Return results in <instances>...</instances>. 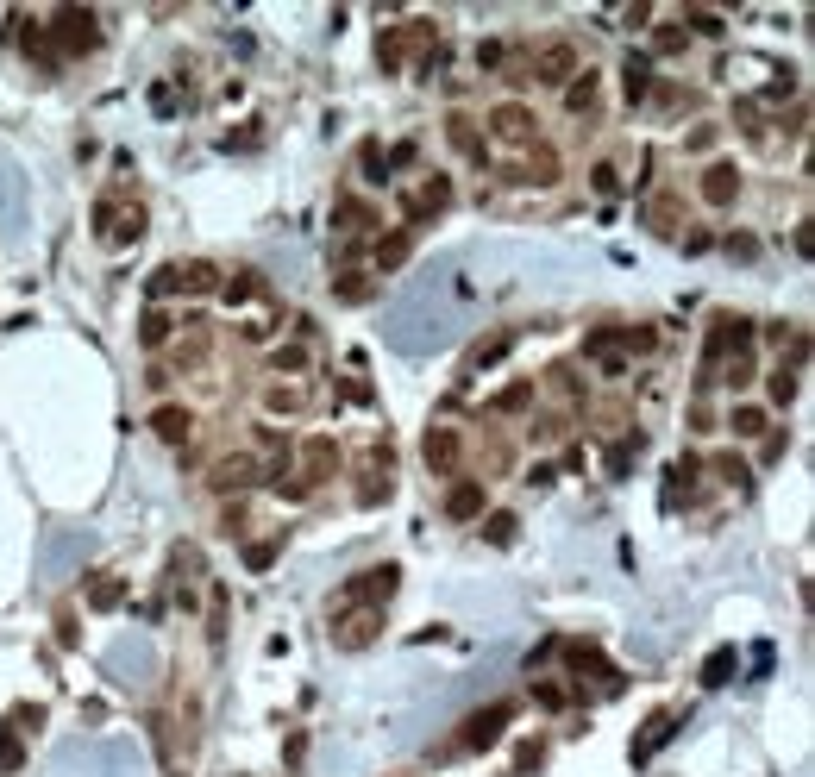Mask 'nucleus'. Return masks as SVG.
Segmentation results:
<instances>
[{
	"label": "nucleus",
	"instance_id": "53",
	"mask_svg": "<svg viewBox=\"0 0 815 777\" xmlns=\"http://www.w3.org/2000/svg\"><path fill=\"white\" fill-rule=\"evenodd\" d=\"M596 188H602V195H615V188H621V176H615V163H596Z\"/></svg>",
	"mask_w": 815,
	"mask_h": 777
},
{
	"label": "nucleus",
	"instance_id": "35",
	"mask_svg": "<svg viewBox=\"0 0 815 777\" xmlns=\"http://www.w3.org/2000/svg\"><path fill=\"white\" fill-rule=\"evenodd\" d=\"M515 527H521V521H515L508 508H502V514H489V521H483V546H508V539H515Z\"/></svg>",
	"mask_w": 815,
	"mask_h": 777
},
{
	"label": "nucleus",
	"instance_id": "11",
	"mask_svg": "<svg viewBox=\"0 0 815 777\" xmlns=\"http://www.w3.org/2000/svg\"><path fill=\"white\" fill-rule=\"evenodd\" d=\"M515 182H540V188H552L558 176H565V157H558V145H546V138H533V151L508 170Z\"/></svg>",
	"mask_w": 815,
	"mask_h": 777
},
{
	"label": "nucleus",
	"instance_id": "38",
	"mask_svg": "<svg viewBox=\"0 0 815 777\" xmlns=\"http://www.w3.org/2000/svg\"><path fill=\"white\" fill-rule=\"evenodd\" d=\"M301 364H308V345H276V351H270V370H276V376H295Z\"/></svg>",
	"mask_w": 815,
	"mask_h": 777
},
{
	"label": "nucleus",
	"instance_id": "51",
	"mask_svg": "<svg viewBox=\"0 0 815 777\" xmlns=\"http://www.w3.org/2000/svg\"><path fill=\"white\" fill-rule=\"evenodd\" d=\"M170 295H176V264L151 276V301H170Z\"/></svg>",
	"mask_w": 815,
	"mask_h": 777
},
{
	"label": "nucleus",
	"instance_id": "19",
	"mask_svg": "<svg viewBox=\"0 0 815 777\" xmlns=\"http://www.w3.org/2000/svg\"><path fill=\"white\" fill-rule=\"evenodd\" d=\"M427 38V26H402V32H383L377 38V63L389 69V76H395V69H402V57H408V44H421Z\"/></svg>",
	"mask_w": 815,
	"mask_h": 777
},
{
	"label": "nucleus",
	"instance_id": "41",
	"mask_svg": "<svg viewBox=\"0 0 815 777\" xmlns=\"http://www.w3.org/2000/svg\"><path fill=\"white\" fill-rule=\"evenodd\" d=\"M721 251H728L734 264H753V257H759V239H753V232H728V239H721Z\"/></svg>",
	"mask_w": 815,
	"mask_h": 777
},
{
	"label": "nucleus",
	"instance_id": "9",
	"mask_svg": "<svg viewBox=\"0 0 815 777\" xmlns=\"http://www.w3.org/2000/svg\"><path fill=\"white\" fill-rule=\"evenodd\" d=\"M421 464L433 470V477H458V464H464V439L452 427H427L421 439Z\"/></svg>",
	"mask_w": 815,
	"mask_h": 777
},
{
	"label": "nucleus",
	"instance_id": "39",
	"mask_svg": "<svg viewBox=\"0 0 815 777\" xmlns=\"http://www.w3.org/2000/svg\"><path fill=\"white\" fill-rule=\"evenodd\" d=\"M19 765H26V746H19V734H13V727H0V777H7V771H19Z\"/></svg>",
	"mask_w": 815,
	"mask_h": 777
},
{
	"label": "nucleus",
	"instance_id": "6",
	"mask_svg": "<svg viewBox=\"0 0 815 777\" xmlns=\"http://www.w3.org/2000/svg\"><path fill=\"white\" fill-rule=\"evenodd\" d=\"M270 470H264V458L258 452H226L214 470H207V483L220 489V496H239V489H251V483H264Z\"/></svg>",
	"mask_w": 815,
	"mask_h": 777
},
{
	"label": "nucleus",
	"instance_id": "13",
	"mask_svg": "<svg viewBox=\"0 0 815 777\" xmlns=\"http://www.w3.org/2000/svg\"><path fill=\"white\" fill-rule=\"evenodd\" d=\"M703 201H709V207L740 201V163H728V157L709 163V170H703Z\"/></svg>",
	"mask_w": 815,
	"mask_h": 777
},
{
	"label": "nucleus",
	"instance_id": "22",
	"mask_svg": "<svg viewBox=\"0 0 815 777\" xmlns=\"http://www.w3.org/2000/svg\"><path fill=\"white\" fill-rule=\"evenodd\" d=\"M214 358V345H207V326H189V333H176V364L182 370H201Z\"/></svg>",
	"mask_w": 815,
	"mask_h": 777
},
{
	"label": "nucleus",
	"instance_id": "27",
	"mask_svg": "<svg viewBox=\"0 0 815 777\" xmlns=\"http://www.w3.org/2000/svg\"><path fill=\"white\" fill-rule=\"evenodd\" d=\"M671 727H678V709H659V715H652V721L640 727V740H634V759H652V752H659V740L671 734Z\"/></svg>",
	"mask_w": 815,
	"mask_h": 777
},
{
	"label": "nucleus",
	"instance_id": "44",
	"mask_svg": "<svg viewBox=\"0 0 815 777\" xmlns=\"http://www.w3.org/2000/svg\"><path fill=\"white\" fill-rule=\"evenodd\" d=\"M728 677H734V646H728V652H715L709 665H703V684H709V690H715V684H728Z\"/></svg>",
	"mask_w": 815,
	"mask_h": 777
},
{
	"label": "nucleus",
	"instance_id": "1",
	"mask_svg": "<svg viewBox=\"0 0 815 777\" xmlns=\"http://www.w3.org/2000/svg\"><path fill=\"white\" fill-rule=\"evenodd\" d=\"M395 583H402L395 564H370V571H358V577L339 583L333 608H389V590H395Z\"/></svg>",
	"mask_w": 815,
	"mask_h": 777
},
{
	"label": "nucleus",
	"instance_id": "31",
	"mask_svg": "<svg viewBox=\"0 0 815 777\" xmlns=\"http://www.w3.org/2000/svg\"><path fill=\"white\" fill-rule=\"evenodd\" d=\"M138 232H145V207L126 201V207H120V220H113V239H107V245H132Z\"/></svg>",
	"mask_w": 815,
	"mask_h": 777
},
{
	"label": "nucleus",
	"instance_id": "2",
	"mask_svg": "<svg viewBox=\"0 0 815 777\" xmlns=\"http://www.w3.org/2000/svg\"><path fill=\"white\" fill-rule=\"evenodd\" d=\"M51 32H57V44H63V57L101 51V19L82 13V7H57V13H51Z\"/></svg>",
	"mask_w": 815,
	"mask_h": 777
},
{
	"label": "nucleus",
	"instance_id": "50",
	"mask_svg": "<svg viewBox=\"0 0 815 777\" xmlns=\"http://www.w3.org/2000/svg\"><path fill=\"white\" fill-rule=\"evenodd\" d=\"M358 170H364L370 182H383V176H389V163H383V151H377V145H364V151H358Z\"/></svg>",
	"mask_w": 815,
	"mask_h": 777
},
{
	"label": "nucleus",
	"instance_id": "25",
	"mask_svg": "<svg viewBox=\"0 0 815 777\" xmlns=\"http://www.w3.org/2000/svg\"><path fill=\"white\" fill-rule=\"evenodd\" d=\"M709 470H715V477H721V483L734 489V496H753V470L740 464L734 452H715V458H709Z\"/></svg>",
	"mask_w": 815,
	"mask_h": 777
},
{
	"label": "nucleus",
	"instance_id": "46",
	"mask_svg": "<svg viewBox=\"0 0 815 777\" xmlns=\"http://www.w3.org/2000/svg\"><path fill=\"white\" fill-rule=\"evenodd\" d=\"M508 63V38H483L477 44V69H502Z\"/></svg>",
	"mask_w": 815,
	"mask_h": 777
},
{
	"label": "nucleus",
	"instance_id": "33",
	"mask_svg": "<svg viewBox=\"0 0 815 777\" xmlns=\"http://www.w3.org/2000/svg\"><path fill=\"white\" fill-rule=\"evenodd\" d=\"M734 126L753 138V145H765V113L753 107V101H734Z\"/></svg>",
	"mask_w": 815,
	"mask_h": 777
},
{
	"label": "nucleus",
	"instance_id": "15",
	"mask_svg": "<svg viewBox=\"0 0 815 777\" xmlns=\"http://www.w3.org/2000/svg\"><path fill=\"white\" fill-rule=\"evenodd\" d=\"M176 289L182 295H220V264H207V257H189V264H176Z\"/></svg>",
	"mask_w": 815,
	"mask_h": 777
},
{
	"label": "nucleus",
	"instance_id": "4",
	"mask_svg": "<svg viewBox=\"0 0 815 777\" xmlns=\"http://www.w3.org/2000/svg\"><path fill=\"white\" fill-rule=\"evenodd\" d=\"M326 627L345 652H364L383 633V608H326Z\"/></svg>",
	"mask_w": 815,
	"mask_h": 777
},
{
	"label": "nucleus",
	"instance_id": "47",
	"mask_svg": "<svg viewBox=\"0 0 815 777\" xmlns=\"http://www.w3.org/2000/svg\"><path fill=\"white\" fill-rule=\"evenodd\" d=\"M245 564H251V571H270V564H276V539H251V546H245Z\"/></svg>",
	"mask_w": 815,
	"mask_h": 777
},
{
	"label": "nucleus",
	"instance_id": "23",
	"mask_svg": "<svg viewBox=\"0 0 815 777\" xmlns=\"http://www.w3.org/2000/svg\"><path fill=\"white\" fill-rule=\"evenodd\" d=\"M446 138H452V145L471 157V163H483V132H477L471 113H452V120H446Z\"/></svg>",
	"mask_w": 815,
	"mask_h": 777
},
{
	"label": "nucleus",
	"instance_id": "26",
	"mask_svg": "<svg viewBox=\"0 0 815 777\" xmlns=\"http://www.w3.org/2000/svg\"><path fill=\"white\" fill-rule=\"evenodd\" d=\"M333 295L345 301V308H364V301L377 295V282H370L364 270H339V276H333Z\"/></svg>",
	"mask_w": 815,
	"mask_h": 777
},
{
	"label": "nucleus",
	"instance_id": "24",
	"mask_svg": "<svg viewBox=\"0 0 815 777\" xmlns=\"http://www.w3.org/2000/svg\"><path fill=\"white\" fill-rule=\"evenodd\" d=\"M640 452H646V433H621V439H609V477H627V470L640 464Z\"/></svg>",
	"mask_w": 815,
	"mask_h": 777
},
{
	"label": "nucleus",
	"instance_id": "43",
	"mask_svg": "<svg viewBox=\"0 0 815 777\" xmlns=\"http://www.w3.org/2000/svg\"><path fill=\"white\" fill-rule=\"evenodd\" d=\"M684 32H709V38H721V13H709V7H684Z\"/></svg>",
	"mask_w": 815,
	"mask_h": 777
},
{
	"label": "nucleus",
	"instance_id": "3",
	"mask_svg": "<svg viewBox=\"0 0 815 777\" xmlns=\"http://www.w3.org/2000/svg\"><path fill=\"white\" fill-rule=\"evenodd\" d=\"M515 721V696H502V702H489V709H477L471 721L452 734V752H477V746H496V734Z\"/></svg>",
	"mask_w": 815,
	"mask_h": 777
},
{
	"label": "nucleus",
	"instance_id": "52",
	"mask_svg": "<svg viewBox=\"0 0 815 777\" xmlns=\"http://www.w3.org/2000/svg\"><path fill=\"white\" fill-rule=\"evenodd\" d=\"M414 157H421V145H414V138H408V145H395V151H389L383 163H389V170H408V163H414Z\"/></svg>",
	"mask_w": 815,
	"mask_h": 777
},
{
	"label": "nucleus",
	"instance_id": "54",
	"mask_svg": "<svg viewBox=\"0 0 815 777\" xmlns=\"http://www.w3.org/2000/svg\"><path fill=\"white\" fill-rule=\"evenodd\" d=\"M690 427H696V433H709V427H715V408H709V402H696V408H690Z\"/></svg>",
	"mask_w": 815,
	"mask_h": 777
},
{
	"label": "nucleus",
	"instance_id": "42",
	"mask_svg": "<svg viewBox=\"0 0 815 777\" xmlns=\"http://www.w3.org/2000/svg\"><path fill=\"white\" fill-rule=\"evenodd\" d=\"M684 44H690V32H684V26H659V32H652V51H659V57H678Z\"/></svg>",
	"mask_w": 815,
	"mask_h": 777
},
{
	"label": "nucleus",
	"instance_id": "18",
	"mask_svg": "<svg viewBox=\"0 0 815 777\" xmlns=\"http://www.w3.org/2000/svg\"><path fill=\"white\" fill-rule=\"evenodd\" d=\"M151 433L182 452V445H189V433H195V420H189V408H170V402H163V408L151 414Z\"/></svg>",
	"mask_w": 815,
	"mask_h": 777
},
{
	"label": "nucleus",
	"instance_id": "8",
	"mask_svg": "<svg viewBox=\"0 0 815 777\" xmlns=\"http://www.w3.org/2000/svg\"><path fill=\"white\" fill-rule=\"evenodd\" d=\"M571 76H577V44H571V38H546V44H540V57H533V82L565 88Z\"/></svg>",
	"mask_w": 815,
	"mask_h": 777
},
{
	"label": "nucleus",
	"instance_id": "5",
	"mask_svg": "<svg viewBox=\"0 0 815 777\" xmlns=\"http://www.w3.org/2000/svg\"><path fill=\"white\" fill-rule=\"evenodd\" d=\"M483 126H489V138H502V145H533V138H540V120H533L527 101H496Z\"/></svg>",
	"mask_w": 815,
	"mask_h": 777
},
{
	"label": "nucleus",
	"instance_id": "29",
	"mask_svg": "<svg viewBox=\"0 0 815 777\" xmlns=\"http://www.w3.org/2000/svg\"><path fill=\"white\" fill-rule=\"evenodd\" d=\"M138 339H145L151 351H163V345H170V339H176V320H170V314H163V308H151L145 320H138Z\"/></svg>",
	"mask_w": 815,
	"mask_h": 777
},
{
	"label": "nucleus",
	"instance_id": "40",
	"mask_svg": "<svg viewBox=\"0 0 815 777\" xmlns=\"http://www.w3.org/2000/svg\"><path fill=\"white\" fill-rule=\"evenodd\" d=\"M728 427H734L740 439H759V433H765V408H734Z\"/></svg>",
	"mask_w": 815,
	"mask_h": 777
},
{
	"label": "nucleus",
	"instance_id": "28",
	"mask_svg": "<svg viewBox=\"0 0 815 777\" xmlns=\"http://www.w3.org/2000/svg\"><path fill=\"white\" fill-rule=\"evenodd\" d=\"M533 402H540V389H533L527 376H521V383H508L496 402H489V414H521V408H533Z\"/></svg>",
	"mask_w": 815,
	"mask_h": 777
},
{
	"label": "nucleus",
	"instance_id": "10",
	"mask_svg": "<svg viewBox=\"0 0 815 777\" xmlns=\"http://www.w3.org/2000/svg\"><path fill=\"white\" fill-rule=\"evenodd\" d=\"M389 439H370V452H364V470H358V502H383L389 496Z\"/></svg>",
	"mask_w": 815,
	"mask_h": 777
},
{
	"label": "nucleus",
	"instance_id": "14",
	"mask_svg": "<svg viewBox=\"0 0 815 777\" xmlns=\"http://www.w3.org/2000/svg\"><path fill=\"white\" fill-rule=\"evenodd\" d=\"M301 464H308V477H301L295 489H314V483H326L339 470V445L333 439H301Z\"/></svg>",
	"mask_w": 815,
	"mask_h": 777
},
{
	"label": "nucleus",
	"instance_id": "55",
	"mask_svg": "<svg viewBox=\"0 0 815 777\" xmlns=\"http://www.w3.org/2000/svg\"><path fill=\"white\" fill-rule=\"evenodd\" d=\"M533 696H540L546 709H565V690H558V684H540V690H533Z\"/></svg>",
	"mask_w": 815,
	"mask_h": 777
},
{
	"label": "nucleus",
	"instance_id": "37",
	"mask_svg": "<svg viewBox=\"0 0 815 777\" xmlns=\"http://www.w3.org/2000/svg\"><path fill=\"white\" fill-rule=\"evenodd\" d=\"M264 408H270V414H301V389H295V383H270Z\"/></svg>",
	"mask_w": 815,
	"mask_h": 777
},
{
	"label": "nucleus",
	"instance_id": "21",
	"mask_svg": "<svg viewBox=\"0 0 815 777\" xmlns=\"http://www.w3.org/2000/svg\"><path fill=\"white\" fill-rule=\"evenodd\" d=\"M565 665H571L577 677H602V684H621L615 665H609V658H602L596 646H571V652H565Z\"/></svg>",
	"mask_w": 815,
	"mask_h": 777
},
{
	"label": "nucleus",
	"instance_id": "34",
	"mask_svg": "<svg viewBox=\"0 0 815 777\" xmlns=\"http://www.w3.org/2000/svg\"><path fill=\"white\" fill-rule=\"evenodd\" d=\"M765 395H772L778 408H784V402H797V370H784V364H778L772 376H765Z\"/></svg>",
	"mask_w": 815,
	"mask_h": 777
},
{
	"label": "nucleus",
	"instance_id": "12",
	"mask_svg": "<svg viewBox=\"0 0 815 777\" xmlns=\"http://www.w3.org/2000/svg\"><path fill=\"white\" fill-rule=\"evenodd\" d=\"M596 107H602V76L584 69V76L565 82V113H571V120H596Z\"/></svg>",
	"mask_w": 815,
	"mask_h": 777
},
{
	"label": "nucleus",
	"instance_id": "20",
	"mask_svg": "<svg viewBox=\"0 0 815 777\" xmlns=\"http://www.w3.org/2000/svg\"><path fill=\"white\" fill-rule=\"evenodd\" d=\"M408 251H414V232H408V226H402V232H383V239L370 245V264H377V270H402Z\"/></svg>",
	"mask_w": 815,
	"mask_h": 777
},
{
	"label": "nucleus",
	"instance_id": "49",
	"mask_svg": "<svg viewBox=\"0 0 815 777\" xmlns=\"http://www.w3.org/2000/svg\"><path fill=\"white\" fill-rule=\"evenodd\" d=\"M113 220H120V201L101 195V201H95V232H101V239H113Z\"/></svg>",
	"mask_w": 815,
	"mask_h": 777
},
{
	"label": "nucleus",
	"instance_id": "32",
	"mask_svg": "<svg viewBox=\"0 0 815 777\" xmlns=\"http://www.w3.org/2000/svg\"><path fill=\"white\" fill-rule=\"evenodd\" d=\"M621 82H627V107H634L640 94H646V82H652V63H646V51H634V57H627V69H621Z\"/></svg>",
	"mask_w": 815,
	"mask_h": 777
},
{
	"label": "nucleus",
	"instance_id": "48",
	"mask_svg": "<svg viewBox=\"0 0 815 777\" xmlns=\"http://www.w3.org/2000/svg\"><path fill=\"white\" fill-rule=\"evenodd\" d=\"M684 151H690V157H709V151H715V126H690V132H684Z\"/></svg>",
	"mask_w": 815,
	"mask_h": 777
},
{
	"label": "nucleus",
	"instance_id": "30",
	"mask_svg": "<svg viewBox=\"0 0 815 777\" xmlns=\"http://www.w3.org/2000/svg\"><path fill=\"white\" fill-rule=\"evenodd\" d=\"M690 107H696L690 88H678V82H659V88H652V113H690Z\"/></svg>",
	"mask_w": 815,
	"mask_h": 777
},
{
	"label": "nucleus",
	"instance_id": "17",
	"mask_svg": "<svg viewBox=\"0 0 815 777\" xmlns=\"http://www.w3.org/2000/svg\"><path fill=\"white\" fill-rule=\"evenodd\" d=\"M483 508H489L483 483H452L446 489V521H483Z\"/></svg>",
	"mask_w": 815,
	"mask_h": 777
},
{
	"label": "nucleus",
	"instance_id": "36",
	"mask_svg": "<svg viewBox=\"0 0 815 777\" xmlns=\"http://www.w3.org/2000/svg\"><path fill=\"white\" fill-rule=\"evenodd\" d=\"M333 226H370V207L358 195H339L333 201Z\"/></svg>",
	"mask_w": 815,
	"mask_h": 777
},
{
	"label": "nucleus",
	"instance_id": "45",
	"mask_svg": "<svg viewBox=\"0 0 815 777\" xmlns=\"http://www.w3.org/2000/svg\"><path fill=\"white\" fill-rule=\"evenodd\" d=\"M508 339H515V333H489V339H477V351H471V364H496L502 351H508Z\"/></svg>",
	"mask_w": 815,
	"mask_h": 777
},
{
	"label": "nucleus",
	"instance_id": "16",
	"mask_svg": "<svg viewBox=\"0 0 815 777\" xmlns=\"http://www.w3.org/2000/svg\"><path fill=\"white\" fill-rule=\"evenodd\" d=\"M678 188H652V195H646V207H640V220L652 226V232H665V239H671V232H678Z\"/></svg>",
	"mask_w": 815,
	"mask_h": 777
},
{
	"label": "nucleus",
	"instance_id": "7",
	"mask_svg": "<svg viewBox=\"0 0 815 777\" xmlns=\"http://www.w3.org/2000/svg\"><path fill=\"white\" fill-rule=\"evenodd\" d=\"M446 207H452V176H427L421 188H408V195H402V214H408V226L439 220Z\"/></svg>",
	"mask_w": 815,
	"mask_h": 777
}]
</instances>
